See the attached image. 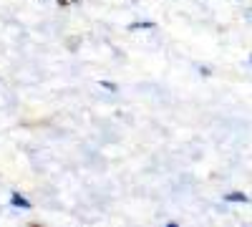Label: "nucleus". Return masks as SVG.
Here are the masks:
<instances>
[{
	"label": "nucleus",
	"instance_id": "nucleus-1",
	"mask_svg": "<svg viewBox=\"0 0 252 227\" xmlns=\"http://www.w3.org/2000/svg\"><path fill=\"white\" fill-rule=\"evenodd\" d=\"M10 204H13V207H18V210H31V202H28L26 197H20L18 192L10 197Z\"/></svg>",
	"mask_w": 252,
	"mask_h": 227
},
{
	"label": "nucleus",
	"instance_id": "nucleus-2",
	"mask_svg": "<svg viewBox=\"0 0 252 227\" xmlns=\"http://www.w3.org/2000/svg\"><path fill=\"white\" fill-rule=\"evenodd\" d=\"M224 199H227V202H247V195H245V192H227Z\"/></svg>",
	"mask_w": 252,
	"mask_h": 227
},
{
	"label": "nucleus",
	"instance_id": "nucleus-3",
	"mask_svg": "<svg viewBox=\"0 0 252 227\" xmlns=\"http://www.w3.org/2000/svg\"><path fill=\"white\" fill-rule=\"evenodd\" d=\"M129 28H131V31H139V28H146V31H149V28H154V23H149V20H144V23H131Z\"/></svg>",
	"mask_w": 252,
	"mask_h": 227
},
{
	"label": "nucleus",
	"instance_id": "nucleus-4",
	"mask_svg": "<svg viewBox=\"0 0 252 227\" xmlns=\"http://www.w3.org/2000/svg\"><path fill=\"white\" fill-rule=\"evenodd\" d=\"M98 86H103V89H106V91H116V84H111V81H101Z\"/></svg>",
	"mask_w": 252,
	"mask_h": 227
},
{
	"label": "nucleus",
	"instance_id": "nucleus-5",
	"mask_svg": "<svg viewBox=\"0 0 252 227\" xmlns=\"http://www.w3.org/2000/svg\"><path fill=\"white\" fill-rule=\"evenodd\" d=\"M61 5H73V3H78V0H58Z\"/></svg>",
	"mask_w": 252,
	"mask_h": 227
},
{
	"label": "nucleus",
	"instance_id": "nucleus-6",
	"mask_svg": "<svg viewBox=\"0 0 252 227\" xmlns=\"http://www.w3.org/2000/svg\"><path fill=\"white\" fill-rule=\"evenodd\" d=\"M250 64H252V56H250Z\"/></svg>",
	"mask_w": 252,
	"mask_h": 227
}]
</instances>
